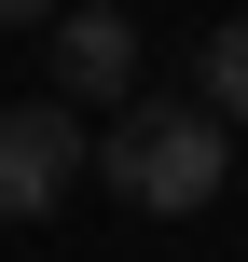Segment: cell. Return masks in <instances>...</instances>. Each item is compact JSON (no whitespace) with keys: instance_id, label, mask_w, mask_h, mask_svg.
<instances>
[{"instance_id":"cell-4","label":"cell","mask_w":248,"mask_h":262,"mask_svg":"<svg viewBox=\"0 0 248 262\" xmlns=\"http://www.w3.org/2000/svg\"><path fill=\"white\" fill-rule=\"evenodd\" d=\"M193 111H221V124H248V14H221V28L193 41Z\"/></svg>"},{"instance_id":"cell-1","label":"cell","mask_w":248,"mask_h":262,"mask_svg":"<svg viewBox=\"0 0 248 262\" xmlns=\"http://www.w3.org/2000/svg\"><path fill=\"white\" fill-rule=\"evenodd\" d=\"M83 180H110L124 207H152V221H193L221 180H235V124L221 111H193V97H124V124L97 138V166Z\"/></svg>"},{"instance_id":"cell-2","label":"cell","mask_w":248,"mask_h":262,"mask_svg":"<svg viewBox=\"0 0 248 262\" xmlns=\"http://www.w3.org/2000/svg\"><path fill=\"white\" fill-rule=\"evenodd\" d=\"M83 166H97V138H83V111H69V97H28V111H0V221H41V207H69V193H83Z\"/></svg>"},{"instance_id":"cell-3","label":"cell","mask_w":248,"mask_h":262,"mask_svg":"<svg viewBox=\"0 0 248 262\" xmlns=\"http://www.w3.org/2000/svg\"><path fill=\"white\" fill-rule=\"evenodd\" d=\"M55 97L83 111V97H138V14H110V0H69L55 28Z\"/></svg>"},{"instance_id":"cell-5","label":"cell","mask_w":248,"mask_h":262,"mask_svg":"<svg viewBox=\"0 0 248 262\" xmlns=\"http://www.w3.org/2000/svg\"><path fill=\"white\" fill-rule=\"evenodd\" d=\"M55 14H69V0H0V28H55Z\"/></svg>"}]
</instances>
